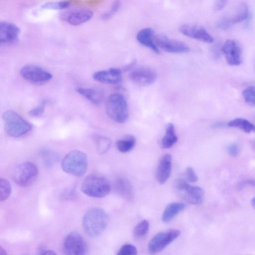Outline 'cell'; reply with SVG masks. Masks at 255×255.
<instances>
[{
    "mask_svg": "<svg viewBox=\"0 0 255 255\" xmlns=\"http://www.w3.org/2000/svg\"><path fill=\"white\" fill-rule=\"evenodd\" d=\"M109 217L107 212L100 208L88 210L82 219V226L86 234L91 238L101 235L107 227Z\"/></svg>",
    "mask_w": 255,
    "mask_h": 255,
    "instance_id": "cell-1",
    "label": "cell"
},
{
    "mask_svg": "<svg viewBox=\"0 0 255 255\" xmlns=\"http://www.w3.org/2000/svg\"><path fill=\"white\" fill-rule=\"evenodd\" d=\"M5 129L11 137H22L31 131L32 124L13 110L6 111L3 115Z\"/></svg>",
    "mask_w": 255,
    "mask_h": 255,
    "instance_id": "cell-2",
    "label": "cell"
},
{
    "mask_svg": "<svg viewBox=\"0 0 255 255\" xmlns=\"http://www.w3.org/2000/svg\"><path fill=\"white\" fill-rule=\"evenodd\" d=\"M81 190L86 195L95 198H102L108 195L111 190V185L105 177L93 174L83 181Z\"/></svg>",
    "mask_w": 255,
    "mask_h": 255,
    "instance_id": "cell-3",
    "label": "cell"
},
{
    "mask_svg": "<svg viewBox=\"0 0 255 255\" xmlns=\"http://www.w3.org/2000/svg\"><path fill=\"white\" fill-rule=\"evenodd\" d=\"M108 116L118 123H125L129 118V108L125 97L118 93L109 96L106 102Z\"/></svg>",
    "mask_w": 255,
    "mask_h": 255,
    "instance_id": "cell-4",
    "label": "cell"
},
{
    "mask_svg": "<svg viewBox=\"0 0 255 255\" xmlns=\"http://www.w3.org/2000/svg\"><path fill=\"white\" fill-rule=\"evenodd\" d=\"M87 157L79 150L69 152L63 160L62 168L67 174L75 177H82L87 169Z\"/></svg>",
    "mask_w": 255,
    "mask_h": 255,
    "instance_id": "cell-5",
    "label": "cell"
},
{
    "mask_svg": "<svg viewBox=\"0 0 255 255\" xmlns=\"http://www.w3.org/2000/svg\"><path fill=\"white\" fill-rule=\"evenodd\" d=\"M174 187L178 195L187 202L193 205L202 203L204 193L200 187L191 186L183 179H177Z\"/></svg>",
    "mask_w": 255,
    "mask_h": 255,
    "instance_id": "cell-6",
    "label": "cell"
},
{
    "mask_svg": "<svg viewBox=\"0 0 255 255\" xmlns=\"http://www.w3.org/2000/svg\"><path fill=\"white\" fill-rule=\"evenodd\" d=\"M37 166L33 163L26 162L17 166L13 173V179L19 186L26 188L33 185L39 176Z\"/></svg>",
    "mask_w": 255,
    "mask_h": 255,
    "instance_id": "cell-7",
    "label": "cell"
},
{
    "mask_svg": "<svg viewBox=\"0 0 255 255\" xmlns=\"http://www.w3.org/2000/svg\"><path fill=\"white\" fill-rule=\"evenodd\" d=\"M64 255H86L88 246L83 237L76 232H72L65 238L63 243Z\"/></svg>",
    "mask_w": 255,
    "mask_h": 255,
    "instance_id": "cell-8",
    "label": "cell"
},
{
    "mask_svg": "<svg viewBox=\"0 0 255 255\" xmlns=\"http://www.w3.org/2000/svg\"><path fill=\"white\" fill-rule=\"evenodd\" d=\"M181 232L178 229H172L156 235L149 242L148 251L155 255L164 250L169 244L178 238Z\"/></svg>",
    "mask_w": 255,
    "mask_h": 255,
    "instance_id": "cell-9",
    "label": "cell"
},
{
    "mask_svg": "<svg viewBox=\"0 0 255 255\" xmlns=\"http://www.w3.org/2000/svg\"><path fill=\"white\" fill-rule=\"evenodd\" d=\"M21 76L30 83L43 84L50 81L53 75L44 68L35 65H27L20 71Z\"/></svg>",
    "mask_w": 255,
    "mask_h": 255,
    "instance_id": "cell-10",
    "label": "cell"
},
{
    "mask_svg": "<svg viewBox=\"0 0 255 255\" xmlns=\"http://www.w3.org/2000/svg\"><path fill=\"white\" fill-rule=\"evenodd\" d=\"M155 43L159 50L162 49L169 53L182 54L187 53L190 50L185 43L171 39L163 34L156 36Z\"/></svg>",
    "mask_w": 255,
    "mask_h": 255,
    "instance_id": "cell-11",
    "label": "cell"
},
{
    "mask_svg": "<svg viewBox=\"0 0 255 255\" xmlns=\"http://www.w3.org/2000/svg\"><path fill=\"white\" fill-rule=\"evenodd\" d=\"M179 30L185 36L207 44L214 42L212 37L203 27L195 24H186L181 26Z\"/></svg>",
    "mask_w": 255,
    "mask_h": 255,
    "instance_id": "cell-12",
    "label": "cell"
},
{
    "mask_svg": "<svg viewBox=\"0 0 255 255\" xmlns=\"http://www.w3.org/2000/svg\"><path fill=\"white\" fill-rule=\"evenodd\" d=\"M130 79L135 84L146 86L152 84L157 79V74L153 68L141 67L133 70L129 75Z\"/></svg>",
    "mask_w": 255,
    "mask_h": 255,
    "instance_id": "cell-13",
    "label": "cell"
},
{
    "mask_svg": "<svg viewBox=\"0 0 255 255\" xmlns=\"http://www.w3.org/2000/svg\"><path fill=\"white\" fill-rule=\"evenodd\" d=\"M222 51L230 65L238 66L242 63V50L235 41H227L222 47Z\"/></svg>",
    "mask_w": 255,
    "mask_h": 255,
    "instance_id": "cell-14",
    "label": "cell"
},
{
    "mask_svg": "<svg viewBox=\"0 0 255 255\" xmlns=\"http://www.w3.org/2000/svg\"><path fill=\"white\" fill-rule=\"evenodd\" d=\"M20 29L15 24L6 21L0 23V41L2 44H12L18 41Z\"/></svg>",
    "mask_w": 255,
    "mask_h": 255,
    "instance_id": "cell-15",
    "label": "cell"
},
{
    "mask_svg": "<svg viewBox=\"0 0 255 255\" xmlns=\"http://www.w3.org/2000/svg\"><path fill=\"white\" fill-rule=\"evenodd\" d=\"M93 77L96 81L101 83L116 85L121 82L122 73L118 68H111L95 72Z\"/></svg>",
    "mask_w": 255,
    "mask_h": 255,
    "instance_id": "cell-16",
    "label": "cell"
},
{
    "mask_svg": "<svg viewBox=\"0 0 255 255\" xmlns=\"http://www.w3.org/2000/svg\"><path fill=\"white\" fill-rule=\"evenodd\" d=\"M172 168V158L171 155H165L161 159L156 173L158 182L165 184L170 177Z\"/></svg>",
    "mask_w": 255,
    "mask_h": 255,
    "instance_id": "cell-17",
    "label": "cell"
},
{
    "mask_svg": "<svg viewBox=\"0 0 255 255\" xmlns=\"http://www.w3.org/2000/svg\"><path fill=\"white\" fill-rule=\"evenodd\" d=\"M155 37L154 31L151 28H147L140 30L136 37L140 44L159 54L160 50L156 44Z\"/></svg>",
    "mask_w": 255,
    "mask_h": 255,
    "instance_id": "cell-18",
    "label": "cell"
},
{
    "mask_svg": "<svg viewBox=\"0 0 255 255\" xmlns=\"http://www.w3.org/2000/svg\"><path fill=\"white\" fill-rule=\"evenodd\" d=\"M93 16L92 11L88 9H81L68 14L65 18V21L70 25L77 26L90 20Z\"/></svg>",
    "mask_w": 255,
    "mask_h": 255,
    "instance_id": "cell-19",
    "label": "cell"
},
{
    "mask_svg": "<svg viewBox=\"0 0 255 255\" xmlns=\"http://www.w3.org/2000/svg\"><path fill=\"white\" fill-rule=\"evenodd\" d=\"M116 191L127 200H131L134 196V189L131 182L128 179L121 178L115 183Z\"/></svg>",
    "mask_w": 255,
    "mask_h": 255,
    "instance_id": "cell-20",
    "label": "cell"
},
{
    "mask_svg": "<svg viewBox=\"0 0 255 255\" xmlns=\"http://www.w3.org/2000/svg\"><path fill=\"white\" fill-rule=\"evenodd\" d=\"M77 92L94 105H100L104 99L103 92L98 89L79 88Z\"/></svg>",
    "mask_w": 255,
    "mask_h": 255,
    "instance_id": "cell-21",
    "label": "cell"
},
{
    "mask_svg": "<svg viewBox=\"0 0 255 255\" xmlns=\"http://www.w3.org/2000/svg\"><path fill=\"white\" fill-rule=\"evenodd\" d=\"M186 205L182 202H172L167 206L162 215V221L168 223L172 221L179 213L183 211Z\"/></svg>",
    "mask_w": 255,
    "mask_h": 255,
    "instance_id": "cell-22",
    "label": "cell"
},
{
    "mask_svg": "<svg viewBox=\"0 0 255 255\" xmlns=\"http://www.w3.org/2000/svg\"><path fill=\"white\" fill-rule=\"evenodd\" d=\"M178 140L174 125L169 123L167 127L166 134L161 141V146L163 149H170L177 142Z\"/></svg>",
    "mask_w": 255,
    "mask_h": 255,
    "instance_id": "cell-23",
    "label": "cell"
},
{
    "mask_svg": "<svg viewBox=\"0 0 255 255\" xmlns=\"http://www.w3.org/2000/svg\"><path fill=\"white\" fill-rule=\"evenodd\" d=\"M228 126L230 127L236 128L246 133H255V125L247 120L237 118L229 122Z\"/></svg>",
    "mask_w": 255,
    "mask_h": 255,
    "instance_id": "cell-24",
    "label": "cell"
},
{
    "mask_svg": "<svg viewBox=\"0 0 255 255\" xmlns=\"http://www.w3.org/2000/svg\"><path fill=\"white\" fill-rule=\"evenodd\" d=\"M136 145V139L133 136H129L118 141L116 147L118 151L123 153H128L132 150Z\"/></svg>",
    "mask_w": 255,
    "mask_h": 255,
    "instance_id": "cell-25",
    "label": "cell"
},
{
    "mask_svg": "<svg viewBox=\"0 0 255 255\" xmlns=\"http://www.w3.org/2000/svg\"><path fill=\"white\" fill-rule=\"evenodd\" d=\"M249 12L248 6L245 4H241L238 7L235 14L232 17H229L233 25L241 23L247 20L249 17Z\"/></svg>",
    "mask_w": 255,
    "mask_h": 255,
    "instance_id": "cell-26",
    "label": "cell"
},
{
    "mask_svg": "<svg viewBox=\"0 0 255 255\" xmlns=\"http://www.w3.org/2000/svg\"><path fill=\"white\" fill-rule=\"evenodd\" d=\"M11 186L9 181L1 178L0 180V200L4 201L7 200L11 193Z\"/></svg>",
    "mask_w": 255,
    "mask_h": 255,
    "instance_id": "cell-27",
    "label": "cell"
},
{
    "mask_svg": "<svg viewBox=\"0 0 255 255\" xmlns=\"http://www.w3.org/2000/svg\"><path fill=\"white\" fill-rule=\"evenodd\" d=\"M95 144L98 153L100 154H103L110 149L111 142L107 138L98 137L96 139Z\"/></svg>",
    "mask_w": 255,
    "mask_h": 255,
    "instance_id": "cell-28",
    "label": "cell"
},
{
    "mask_svg": "<svg viewBox=\"0 0 255 255\" xmlns=\"http://www.w3.org/2000/svg\"><path fill=\"white\" fill-rule=\"evenodd\" d=\"M150 224L146 220H143L135 227L134 235L137 238H141L146 235L149 230Z\"/></svg>",
    "mask_w": 255,
    "mask_h": 255,
    "instance_id": "cell-29",
    "label": "cell"
},
{
    "mask_svg": "<svg viewBox=\"0 0 255 255\" xmlns=\"http://www.w3.org/2000/svg\"><path fill=\"white\" fill-rule=\"evenodd\" d=\"M41 156L45 163L48 166H52L58 160L57 154L54 152L44 149L41 152Z\"/></svg>",
    "mask_w": 255,
    "mask_h": 255,
    "instance_id": "cell-30",
    "label": "cell"
},
{
    "mask_svg": "<svg viewBox=\"0 0 255 255\" xmlns=\"http://www.w3.org/2000/svg\"><path fill=\"white\" fill-rule=\"evenodd\" d=\"M70 5V3L68 1H61L48 2L44 4L42 8L44 9L49 10H64L68 8Z\"/></svg>",
    "mask_w": 255,
    "mask_h": 255,
    "instance_id": "cell-31",
    "label": "cell"
},
{
    "mask_svg": "<svg viewBox=\"0 0 255 255\" xmlns=\"http://www.w3.org/2000/svg\"><path fill=\"white\" fill-rule=\"evenodd\" d=\"M242 95L247 103L255 106V86H250L246 87L243 91Z\"/></svg>",
    "mask_w": 255,
    "mask_h": 255,
    "instance_id": "cell-32",
    "label": "cell"
},
{
    "mask_svg": "<svg viewBox=\"0 0 255 255\" xmlns=\"http://www.w3.org/2000/svg\"><path fill=\"white\" fill-rule=\"evenodd\" d=\"M138 251L135 246L133 245L127 244L120 248L117 255H137Z\"/></svg>",
    "mask_w": 255,
    "mask_h": 255,
    "instance_id": "cell-33",
    "label": "cell"
},
{
    "mask_svg": "<svg viewBox=\"0 0 255 255\" xmlns=\"http://www.w3.org/2000/svg\"><path fill=\"white\" fill-rule=\"evenodd\" d=\"M121 7V3L119 1L114 2L110 9L106 13L103 14L101 18L103 20H108L111 18L113 15H114L120 9Z\"/></svg>",
    "mask_w": 255,
    "mask_h": 255,
    "instance_id": "cell-34",
    "label": "cell"
},
{
    "mask_svg": "<svg viewBox=\"0 0 255 255\" xmlns=\"http://www.w3.org/2000/svg\"><path fill=\"white\" fill-rule=\"evenodd\" d=\"M46 104V101H44L41 104L31 110L29 111V114L33 117H39L41 116L45 111Z\"/></svg>",
    "mask_w": 255,
    "mask_h": 255,
    "instance_id": "cell-35",
    "label": "cell"
},
{
    "mask_svg": "<svg viewBox=\"0 0 255 255\" xmlns=\"http://www.w3.org/2000/svg\"><path fill=\"white\" fill-rule=\"evenodd\" d=\"M234 25L229 17H225L219 20L217 26L218 27L224 30H227L230 29Z\"/></svg>",
    "mask_w": 255,
    "mask_h": 255,
    "instance_id": "cell-36",
    "label": "cell"
},
{
    "mask_svg": "<svg viewBox=\"0 0 255 255\" xmlns=\"http://www.w3.org/2000/svg\"><path fill=\"white\" fill-rule=\"evenodd\" d=\"M186 175L188 181L191 183H196L198 181V177L193 169L190 167L187 168Z\"/></svg>",
    "mask_w": 255,
    "mask_h": 255,
    "instance_id": "cell-37",
    "label": "cell"
},
{
    "mask_svg": "<svg viewBox=\"0 0 255 255\" xmlns=\"http://www.w3.org/2000/svg\"><path fill=\"white\" fill-rule=\"evenodd\" d=\"M239 147L236 144L231 145L228 148L229 154L233 157H237L239 154Z\"/></svg>",
    "mask_w": 255,
    "mask_h": 255,
    "instance_id": "cell-38",
    "label": "cell"
},
{
    "mask_svg": "<svg viewBox=\"0 0 255 255\" xmlns=\"http://www.w3.org/2000/svg\"><path fill=\"white\" fill-rule=\"evenodd\" d=\"M228 2L226 1H216L213 5V9L215 11H219L223 10L227 5Z\"/></svg>",
    "mask_w": 255,
    "mask_h": 255,
    "instance_id": "cell-39",
    "label": "cell"
},
{
    "mask_svg": "<svg viewBox=\"0 0 255 255\" xmlns=\"http://www.w3.org/2000/svg\"><path fill=\"white\" fill-rule=\"evenodd\" d=\"M247 185H250L251 186L254 187L255 188V181L253 180H247L243 182L241 184V185L239 187H244Z\"/></svg>",
    "mask_w": 255,
    "mask_h": 255,
    "instance_id": "cell-40",
    "label": "cell"
},
{
    "mask_svg": "<svg viewBox=\"0 0 255 255\" xmlns=\"http://www.w3.org/2000/svg\"><path fill=\"white\" fill-rule=\"evenodd\" d=\"M39 255H58L53 250H46L42 252Z\"/></svg>",
    "mask_w": 255,
    "mask_h": 255,
    "instance_id": "cell-41",
    "label": "cell"
},
{
    "mask_svg": "<svg viewBox=\"0 0 255 255\" xmlns=\"http://www.w3.org/2000/svg\"><path fill=\"white\" fill-rule=\"evenodd\" d=\"M0 255H8L7 251L2 247L0 248Z\"/></svg>",
    "mask_w": 255,
    "mask_h": 255,
    "instance_id": "cell-42",
    "label": "cell"
},
{
    "mask_svg": "<svg viewBox=\"0 0 255 255\" xmlns=\"http://www.w3.org/2000/svg\"><path fill=\"white\" fill-rule=\"evenodd\" d=\"M251 203L252 206L255 209V197L252 199Z\"/></svg>",
    "mask_w": 255,
    "mask_h": 255,
    "instance_id": "cell-43",
    "label": "cell"
},
{
    "mask_svg": "<svg viewBox=\"0 0 255 255\" xmlns=\"http://www.w3.org/2000/svg\"><path fill=\"white\" fill-rule=\"evenodd\" d=\"M252 147L253 150L255 151V141H254L252 142Z\"/></svg>",
    "mask_w": 255,
    "mask_h": 255,
    "instance_id": "cell-44",
    "label": "cell"
}]
</instances>
